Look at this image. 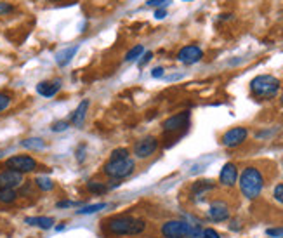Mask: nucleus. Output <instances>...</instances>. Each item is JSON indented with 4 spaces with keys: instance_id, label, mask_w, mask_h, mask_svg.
Returning <instances> with one entry per match:
<instances>
[{
    "instance_id": "f257e3e1",
    "label": "nucleus",
    "mask_w": 283,
    "mask_h": 238,
    "mask_svg": "<svg viewBox=\"0 0 283 238\" xmlns=\"http://www.w3.org/2000/svg\"><path fill=\"white\" fill-rule=\"evenodd\" d=\"M148 228L146 219L134 214H113L101 221V231L106 237H138Z\"/></svg>"
},
{
    "instance_id": "f03ea898",
    "label": "nucleus",
    "mask_w": 283,
    "mask_h": 238,
    "mask_svg": "<svg viewBox=\"0 0 283 238\" xmlns=\"http://www.w3.org/2000/svg\"><path fill=\"white\" fill-rule=\"evenodd\" d=\"M238 186L247 200H256L264 190V176L257 167H247L238 176Z\"/></svg>"
},
{
    "instance_id": "7ed1b4c3",
    "label": "nucleus",
    "mask_w": 283,
    "mask_h": 238,
    "mask_svg": "<svg viewBox=\"0 0 283 238\" xmlns=\"http://www.w3.org/2000/svg\"><path fill=\"white\" fill-rule=\"evenodd\" d=\"M282 84L273 75H257L256 78L250 80V93L256 99L268 101L278 96Z\"/></svg>"
},
{
    "instance_id": "20e7f679",
    "label": "nucleus",
    "mask_w": 283,
    "mask_h": 238,
    "mask_svg": "<svg viewBox=\"0 0 283 238\" xmlns=\"http://www.w3.org/2000/svg\"><path fill=\"white\" fill-rule=\"evenodd\" d=\"M136 170V158L127 157L118 160H108L103 166V174L113 181H123Z\"/></svg>"
},
{
    "instance_id": "39448f33",
    "label": "nucleus",
    "mask_w": 283,
    "mask_h": 238,
    "mask_svg": "<svg viewBox=\"0 0 283 238\" xmlns=\"http://www.w3.org/2000/svg\"><path fill=\"white\" fill-rule=\"evenodd\" d=\"M4 167L24 176V174L35 172L39 169V162H37V158L30 157V155H14V157H9L4 162Z\"/></svg>"
},
{
    "instance_id": "423d86ee",
    "label": "nucleus",
    "mask_w": 283,
    "mask_h": 238,
    "mask_svg": "<svg viewBox=\"0 0 283 238\" xmlns=\"http://www.w3.org/2000/svg\"><path fill=\"white\" fill-rule=\"evenodd\" d=\"M191 230V224L183 219H168L160 226L162 238H186Z\"/></svg>"
},
{
    "instance_id": "0eeeda50",
    "label": "nucleus",
    "mask_w": 283,
    "mask_h": 238,
    "mask_svg": "<svg viewBox=\"0 0 283 238\" xmlns=\"http://www.w3.org/2000/svg\"><path fill=\"white\" fill-rule=\"evenodd\" d=\"M189 120H191V113L189 112H181L176 115L168 117L164 123H162V131L164 134H177L181 131H186L188 125H189Z\"/></svg>"
},
{
    "instance_id": "6e6552de",
    "label": "nucleus",
    "mask_w": 283,
    "mask_h": 238,
    "mask_svg": "<svg viewBox=\"0 0 283 238\" xmlns=\"http://www.w3.org/2000/svg\"><path fill=\"white\" fill-rule=\"evenodd\" d=\"M158 146H160V143H158V139L155 136H146V138L139 139L134 144V158L146 160V158L153 157L157 153Z\"/></svg>"
},
{
    "instance_id": "1a4fd4ad",
    "label": "nucleus",
    "mask_w": 283,
    "mask_h": 238,
    "mask_svg": "<svg viewBox=\"0 0 283 238\" xmlns=\"http://www.w3.org/2000/svg\"><path fill=\"white\" fill-rule=\"evenodd\" d=\"M231 215V209L228 205V202L224 200H212L207 209V217L214 221V223H222V221H228Z\"/></svg>"
},
{
    "instance_id": "9d476101",
    "label": "nucleus",
    "mask_w": 283,
    "mask_h": 238,
    "mask_svg": "<svg viewBox=\"0 0 283 238\" xmlns=\"http://www.w3.org/2000/svg\"><path fill=\"white\" fill-rule=\"evenodd\" d=\"M249 138V131L245 127H233L230 131H226L221 138V144L226 148H236V146L243 144Z\"/></svg>"
},
{
    "instance_id": "9b49d317",
    "label": "nucleus",
    "mask_w": 283,
    "mask_h": 238,
    "mask_svg": "<svg viewBox=\"0 0 283 238\" xmlns=\"http://www.w3.org/2000/svg\"><path fill=\"white\" fill-rule=\"evenodd\" d=\"M24 183V176L16 170L2 169L0 170V190H16Z\"/></svg>"
},
{
    "instance_id": "f8f14e48",
    "label": "nucleus",
    "mask_w": 283,
    "mask_h": 238,
    "mask_svg": "<svg viewBox=\"0 0 283 238\" xmlns=\"http://www.w3.org/2000/svg\"><path fill=\"white\" fill-rule=\"evenodd\" d=\"M238 167L235 166L233 162H228L224 164L219 172V185L224 186V188H233L235 185L238 183Z\"/></svg>"
},
{
    "instance_id": "ddd939ff",
    "label": "nucleus",
    "mask_w": 283,
    "mask_h": 238,
    "mask_svg": "<svg viewBox=\"0 0 283 238\" xmlns=\"http://www.w3.org/2000/svg\"><path fill=\"white\" fill-rule=\"evenodd\" d=\"M203 50L198 46H184L183 49L177 52V61L183 65H195V63L202 61Z\"/></svg>"
},
{
    "instance_id": "4468645a",
    "label": "nucleus",
    "mask_w": 283,
    "mask_h": 238,
    "mask_svg": "<svg viewBox=\"0 0 283 238\" xmlns=\"http://www.w3.org/2000/svg\"><path fill=\"white\" fill-rule=\"evenodd\" d=\"M212 190H215V183L211 179H203L193 183L191 188H189V196H191L193 202H202L205 198L207 193H211Z\"/></svg>"
},
{
    "instance_id": "2eb2a0df",
    "label": "nucleus",
    "mask_w": 283,
    "mask_h": 238,
    "mask_svg": "<svg viewBox=\"0 0 283 238\" xmlns=\"http://www.w3.org/2000/svg\"><path fill=\"white\" fill-rule=\"evenodd\" d=\"M63 82L59 78H54V80H42L37 84V93L42 97H54L56 94L61 91Z\"/></svg>"
},
{
    "instance_id": "dca6fc26",
    "label": "nucleus",
    "mask_w": 283,
    "mask_h": 238,
    "mask_svg": "<svg viewBox=\"0 0 283 238\" xmlns=\"http://www.w3.org/2000/svg\"><path fill=\"white\" fill-rule=\"evenodd\" d=\"M89 106H91V101L89 99H84L80 101V104L77 106V110L71 113V119H70V123L73 127H82L85 122V117H87V112H89Z\"/></svg>"
},
{
    "instance_id": "f3484780",
    "label": "nucleus",
    "mask_w": 283,
    "mask_h": 238,
    "mask_svg": "<svg viewBox=\"0 0 283 238\" xmlns=\"http://www.w3.org/2000/svg\"><path fill=\"white\" fill-rule=\"evenodd\" d=\"M24 223L28 226L39 228V230H50V228H54L56 221H54V217H49V215H33V217L24 219Z\"/></svg>"
},
{
    "instance_id": "a211bd4d",
    "label": "nucleus",
    "mask_w": 283,
    "mask_h": 238,
    "mask_svg": "<svg viewBox=\"0 0 283 238\" xmlns=\"http://www.w3.org/2000/svg\"><path fill=\"white\" fill-rule=\"evenodd\" d=\"M77 52H78V46H71V47H66V49L59 50V52L56 54V63H58V66H61V68L68 66Z\"/></svg>"
},
{
    "instance_id": "6ab92c4d",
    "label": "nucleus",
    "mask_w": 283,
    "mask_h": 238,
    "mask_svg": "<svg viewBox=\"0 0 283 238\" xmlns=\"http://www.w3.org/2000/svg\"><path fill=\"white\" fill-rule=\"evenodd\" d=\"M85 190H87L89 193H92V195H106V193L111 190V186L106 185V183H101V181L91 179L85 183Z\"/></svg>"
},
{
    "instance_id": "aec40b11",
    "label": "nucleus",
    "mask_w": 283,
    "mask_h": 238,
    "mask_svg": "<svg viewBox=\"0 0 283 238\" xmlns=\"http://www.w3.org/2000/svg\"><path fill=\"white\" fill-rule=\"evenodd\" d=\"M33 185L37 190H40V191H52L54 188H56V185H54V181L50 179V177L47 176H37L33 179Z\"/></svg>"
},
{
    "instance_id": "412c9836",
    "label": "nucleus",
    "mask_w": 283,
    "mask_h": 238,
    "mask_svg": "<svg viewBox=\"0 0 283 238\" xmlns=\"http://www.w3.org/2000/svg\"><path fill=\"white\" fill-rule=\"evenodd\" d=\"M21 146L31 151H42L46 148V141L42 138H28L21 141Z\"/></svg>"
},
{
    "instance_id": "4be33fe9",
    "label": "nucleus",
    "mask_w": 283,
    "mask_h": 238,
    "mask_svg": "<svg viewBox=\"0 0 283 238\" xmlns=\"http://www.w3.org/2000/svg\"><path fill=\"white\" fill-rule=\"evenodd\" d=\"M110 207V204L106 202H101V204H92V205H85V207L78 209L77 214L78 215H91V214H97L99 211H104V209Z\"/></svg>"
},
{
    "instance_id": "5701e85b",
    "label": "nucleus",
    "mask_w": 283,
    "mask_h": 238,
    "mask_svg": "<svg viewBox=\"0 0 283 238\" xmlns=\"http://www.w3.org/2000/svg\"><path fill=\"white\" fill-rule=\"evenodd\" d=\"M18 198H20V195H18L16 190H9V188L7 190H0V204L12 205Z\"/></svg>"
},
{
    "instance_id": "b1692460",
    "label": "nucleus",
    "mask_w": 283,
    "mask_h": 238,
    "mask_svg": "<svg viewBox=\"0 0 283 238\" xmlns=\"http://www.w3.org/2000/svg\"><path fill=\"white\" fill-rule=\"evenodd\" d=\"M142 54H144V47H142V46H134V47H132V49L129 50V52L125 54V58H123V61H125V63L138 61V59L141 58Z\"/></svg>"
},
{
    "instance_id": "393cba45",
    "label": "nucleus",
    "mask_w": 283,
    "mask_h": 238,
    "mask_svg": "<svg viewBox=\"0 0 283 238\" xmlns=\"http://www.w3.org/2000/svg\"><path fill=\"white\" fill-rule=\"evenodd\" d=\"M130 157V151L127 148H117L110 153V158L108 160H118V158H127Z\"/></svg>"
},
{
    "instance_id": "a878e982",
    "label": "nucleus",
    "mask_w": 283,
    "mask_h": 238,
    "mask_svg": "<svg viewBox=\"0 0 283 238\" xmlns=\"http://www.w3.org/2000/svg\"><path fill=\"white\" fill-rule=\"evenodd\" d=\"M12 103V97L7 93H0V113H4Z\"/></svg>"
},
{
    "instance_id": "bb28decb",
    "label": "nucleus",
    "mask_w": 283,
    "mask_h": 238,
    "mask_svg": "<svg viewBox=\"0 0 283 238\" xmlns=\"http://www.w3.org/2000/svg\"><path fill=\"white\" fill-rule=\"evenodd\" d=\"M70 127V122H66V120H59V122H54L52 123V132H63V131H66Z\"/></svg>"
},
{
    "instance_id": "cd10ccee",
    "label": "nucleus",
    "mask_w": 283,
    "mask_h": 238,
    "mask_svg": "<svg viewBox=\"0 0 283 238\" xmlns=\"http://www.w3.org/2000/svg\"><path fill=\"white\" fill-rule=\"evenodd\" d=\"M273 196H275V200L278 202V204L283 205V183H280V185L275 186V190H273Z\"/></svg>"
},
{
    "instance_id": "c85d7f7f",
    "label": "nucleus",
    "mask_w": 283,
    "mask_h": 238,
    "mask_svg": "<svg viewBox=\"0 0 283 238\" xmlns=\"http://www.w3.org/2000/svg\"><path fill=\"white\" fill-rule=\"evenodd\" d=\"M266 235L273 238H283V228H268Z\"/></svg>"
},
{
    "instance_id": "c756f323",
    "label": "nucleus",
    "mask_w": 283,
    "mask_h": 238,
    "mask_svg": "<svg viewBox=\"0 0 283 238\" xmlns=\"http://www.w3.org/2000/svg\"><path fill=\"white\" fill-rule=\"evenodd\" d=\"M186 238H203V230L200 226H191Z\"/></svg>"
},
{
    "instance_id": "7c9ffc66",
    "label": "nucleus",
    "mask_w": 283,
    "mask_h": 238,
    "mask_svg": "<svg viewBox=\"0 0 283 238\" xmlns=\"http://www.w3.org/2000/svg\"><path fill=\"white\" fill-rule=\"evenodd\" d=\"M12 11H14V7H12L9 2H0V16H7L11 14Z\"/></svg>"
},
{
    "instance_id": "2f4dec72",
    "label": "nucleus",
    "mask_w": 283,
    "mask_h": 238,
    "mask_svg": "<svg viewBox=\"0 0 283 238\" xmlns=\"http://www.w3.org/2000/svg\"><path fill=\"white\" fill-rule=\"evenodd\" d=\"M203 238H221V235H219L214 228H205V230H203Z\"/></svg>"
},
{
    "instance_id": "473e14b6",
    "label": "nucleus",
    "mask_w": 283,
    "mask_h": 238,
    "mask_svg": "<svg viewBox=\"0 0 283 238\" xmlns=\"http://www.w3.org/2000/svg\"><path fill=\"white\" fill-rule=\"evenodd\" d=\"M75 205H78V202H71V200H61V202H58V204H56V207H58V209H68V207H75Z\"/></svg>"
},
{
    "instance_id": "72a5a7b5",
    "label": "nucleus",
    "mask_w": 283,
    "mask_h": 238,
    "mask_svg": "<svg viewBox=\"0 0 283 238\" xmlns=\"http://www.w3.org/2000/svg\"><path fill=\"white\" fill-rule=\"evenodd\" d=\"M168 0H148L149 7H162V5H167Z\"/></svg>"
},
{
    "instance_id": "f704fd0d",
    "label": "nucleus",
    "mask_w": 283,
    "mask_h": 238,
    "mask_svg": "<svg viewBox=\"0 0 283 238\" xmlns=\"http://www.w3.org/2000/svg\"><path fill=\"white\" fill-rule=\"evenodd\" d=\"M141 61H139V66H144L146 65V63H148L149 61V59H151V58H153V54H151V52H144V54H142V56H141Z\"/></svg>"
},
{
    "instance_id": "c9c22d12",
    "label": "nucleus",
    "mask_w": 283,
    "mask_h": 238,
    "mask_svg": "<svg viewBox=\"0 0 283 238\" xmlns=\"http://www.w3.org/2000/svg\"><path fill=\"white\" fill-rule=\"evenodd\" d=\"M151 77L153 78H160V77H164V68L162 66H157V68L151 71Z\"/></svg>"
},
{
    "instance_id": "e433bc0d",
    "label": "nucleus",
    "mask_w": 283,
    "mask_h": 238,
    "mask_svg": "<svg viewBox=\"0 0 283 238\" xmlns=\"http://www.w3.org/2000/svg\"><path fill=\"white\" fill-rule=\"evenodd\" d=\"M165 16H167L165 9H157V12H155V18H157V20H164Z\"/></svg>"
},
{
    "instance_id": "4c0bfd02",
    "label": "nucleus",
    "mask_w": 283,
    "mask_h": 238,
    "mask_svg": "<svg viewBox=\"0 0 283 238\" xmlns=\"http://www.w3.org/2000/svg\"><path fill=\"white\" fill-rule=\"evenodd\" d=\"M280 103H282V104H283V94H282V97H280Z\"/></svg>"
},
{
    "instance_id": "58836bf2",
    "label": "nucleus",
    "mask_w": 283,
    "mask_h": 238,
    "mask_svg": "<svg viewBox=\"0 0 283 238\" xmlns=\"http://www.w3.org/2000/svg\"><path fill=\"white\" fill-rule=\"evenodd\" d=\"M0 157H2V151H0Z\"/></svg>"
},
{
    "instance_id": "ea45409f",
    "label": "nucleus",
    "mask_w": 283,
    "mask_h": 238,
    "mask_svg": "<svg viewBox=\"0 0 283 238\" xmlns=\"http://www.w3.org/2000/svg\"><path fill=\"white\" fill-rule=\"evenodd\" d=\"M30 238H31V237H30Z\"/></svg>"
}]
</instances>
